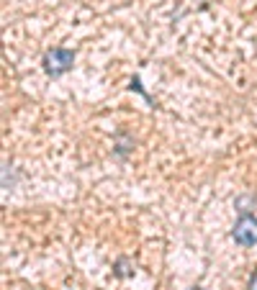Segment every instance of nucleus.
Returning a JSON list of instances; mask_svg holds the SVG:
<instances>
[{"mask_svg": "<svg viewBox=\"0 0 257 290\" xmlns=\"http://www.w3.org/2000/svg\"><path fill=\"white\" fill-rule=\"evenodd\" d=\"M249 290H257V272H254L252 280H249Z\"/></svg>", "mask_w": 257, "mask_h": 290, "instance_id": "3", "label": "nucleus"}, {"mask_svg": "<svg viewBox=\"0 0 257 290\" xmlns=\"http://www.w3.org/2000/svg\"><path fill=\"white\" fill-rule=\"evenodd\" d=\"M234 239H237L242 247H252L257 244V218L254 216H242L234 226Z\"/></svg>", "mask_w": 257, "mask_h": 290, "instance_id": "1", "label": "nucleus"}, {"mask_svg": "<svg viewBox=\"0 0 257 290\" xmlns=\"http://www.w3.org/2000/svg\"><path fill=\"white\" fill-rule=\"evenodd\" d=\"M44 62H47V70H49L52 75H62L64 70H70V67H72L75 57H72V52H67V49H52Z\"/></svg>", "mask_w": 257, "mask_h": 290, "instance_id": "2", "label": "nucleus"}]
</instances>
